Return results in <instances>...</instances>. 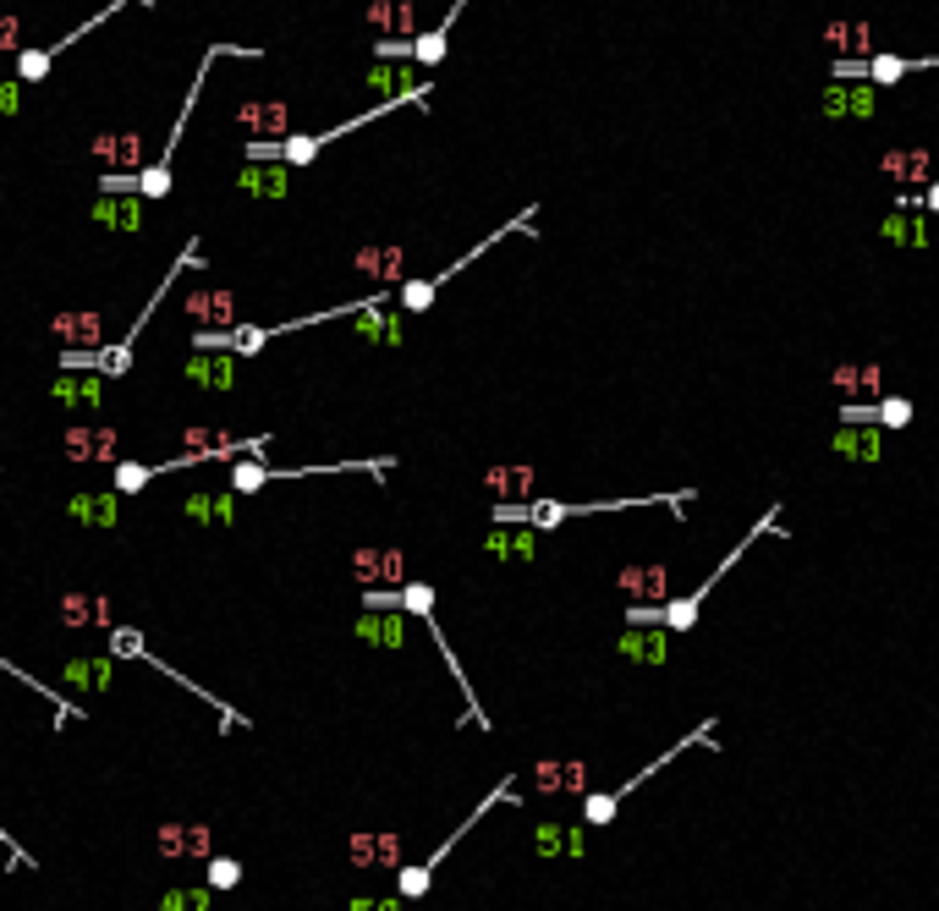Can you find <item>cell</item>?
<instances>
[{
  "mask_svg": "<svg viewBox=\"0 0 939 911\" xmlns=\"http://www.w3.org/2000/svg\"><path fill=\"white\" fill-rule=\"evenodd\" d=\"M534 791H545V796L588 791V769H583V763H556V758H545V763H534Z\"/></svg>",
  "mask_w": 939,
  "mask_h": 911,
  "instance_id": "29",
  "label": "cell"
},
{
  "mask_svg": "<svg viewBox=\"0 0 939 911\" xmlns=\"http://www.w3.org/2000/svg\"><path fill=\"white\" fill-rule=\"evenodd\" d=\"M89 220H94L100 231L133 237V231H144V198H138V193H100V198L89 204Z\"/></svg>",
  "mask_w": 939,
  "mask_h": 911,
  "instance_id": "17",
  "label": "cell"
},
{
  "mask_svg": "<svg viewBox=\"0 0 939 911\" xmlns=\"http://www.w3.org/2000/svg\"><path fill=\"white\" fill-rule=\"evenodd\" d=\"M127 7H154V0H111V7H100V12L89 18V23H78V28H72V34H61L56 45H39V50H18V72H12V78H18V83H39V78H45V72H50V67H56V61H61V56H67L72 45H83V39H89V34L100 28V23H111V18H116V12H127Z\"/></svg>",
  "mask_w": 939,
  "mask_h": 911,
  "instance_id": "4",
  "label": "cell"
},
{
  "mask_svg": "<svg viewBox=\"0 0 939 911\" xmlns=\"http://www.w3.org/2000/svg\"><path fill=\"white\" fill-rule=\"evenodd\" d=\"M616 588L627 593V604H665L671 599V566L665 561H632L616 572Z\"/></svg>",
  "mask_w": 939,
  "mask_h": 911,
  "instance_id": "10",
  "label": "cell"
},
{
  "mask_svg": "<svg viewBox=\"0 0 939 911\" xmlns=\"http://www.w3.org/2000/svg\"><path fill=\"white\" fill-rule=\"evenodd\" d=\"M709 736H714V719H703V725H698L692 736H682V747H698V741H703V747H714ZM682 747L660 752V758H654V763H649V769H643L638 780H627V785H616V791H588V796H583V823H594V829H599V823H610V818L621 812V802H627V796H632V791H638V785H643L649 774H660V769H665L671 758H682Z\"/></svg>",
  "mask_w": 939,
  "mask_h": 911,
  "instance_id": "5",
  "label": "cell"
},
{
  "mask_svg": "<svg viewBox=\"0 0 939 911\" xmlns=\"http://www.w3.org/2000/svg\"><path fill=\"white\" fill-rule=\"evenodd\" d=\"M56 615H61V626H72V632H89V626H116V610H111V599H100V593H61L56 599Z\"/></svg>",
  "mask_w": 939,
  "mask_h": 911,
  "instance_id": "24",
  "label": "cell"
},
{
  "mask_svg": "<svg viewBox=\"0 0 939 911\" xmlns=\"http://www.w3.org/2000/svg\"><path fill=\"white\" fill-rule=\"evenodd\" d=\"M352 911H401V900H374V895H357Z\"/></svg>",
  "mask_w": 939,
  "mask_h": 911,
  "instance_id": "42",
  "label": "cell"
},
{
  "mask_svg": "<svg viewBox=\"0 0 939 911\" xmlns=\"http://www.w3.org/2000/svg\"><path fill=\"white\" fill-rule=\"evenodd\" d=\"M346 851H352V867H363V873H396L401 867V834L396 829H357Z\"/></svg>",
  "mask_w": 939,
  "mask_h": 911,
  "instance_id": "11",
  "label": "cell"
},
{
  "mask_svg": "<svg viewBox=\"0 0 939 911\" xmlns=\"http://www.w3.org/2000/svg\"><path fill=\"white\" fill-rule=\"evenodd\" d=\"M154 851L165 862H209L215 856V834H209V823H160L154 829Z\"/></svg>",
  "mask_w": 939,
  "mask_h": 911,
  "instance_id": "9",
  "label": "cell"
},
{
  "mask_svg": "<svg viewBox=\"0 0 939 911\" xmlns=\"http://www.w3.org/2000/svg\"><path fill=\"white\" fill-rule=\"evenodd\" d=\"M616 654L627 665H665L671 659V632L665 626H627L616 637Z\"/></svg>",
  "mask_w": 939,
  "mask_h": 911,
  "instance_id": "25",
  "label": "cell"
},
{
  "mask_svg": "<svg viewBox=\"0 0 939 911\" xmlns=\"http://www.w3.org/2000/svg\"><path fill=\"white\" fill-rule=\"evenodd\" d=\"M215 906V889H165L160 911H209Z\"/></svg>",
  "mask_w": 939,
  "mask_h": 911,
  "instance_id": "36",
  "label": "cell"
},
{
  "mask_svg": "<svg viewBox=\"0 0 939 911\" xmlns=\"http://www.w3.org/2000/svg\"><path fill=\"white\" fill-rule=\"evenodd\" d=\"M242 884V862L237 856H209V889H237Z\"/></svg>",
  "mask_w": 939,
  "mask_h": 911,
  "instance_id": "38",
  "label": "cell"
},
{
  "mask_svg": "<svg viewBox=\"0 0 939 911\" xmlns=\"http://www.w3.org/2000/svg\"><path fill=\"white\" fill-rule=\"evenodd\" d=\"M534 856H583V829L572 823H534Z\"/></svg>",
  "mask_w": 939,
  "mask_h": 911,
  "instance_id": "32",
  "label": "cell"
},
{
  "mask_svg": "<svg viewBox=\"0 0 939 911\" xmlns=\"http://www.w3.org/2000/svg\"><path fill=\"white\" fill-rule=\"evenodd\" d=\"M934 154L928 149H890L884 160H879V171L884 176H895V182H917V193L934 182V165H928Z\"/></svg>",
  "mask_w": 939,
  "mask_h": 911,
  "instance_id": "30",
  "label": "cell"
},
{
  "mask_svg": "<svg viewBox=\"0 0 939 911\" xmlns=\"http://www.w3.org/2000/svg\"><path fill=\"white\" fill-rule=\"evenodd\" d=\"M428 884H434V873H428V867H396V889H401V900H423V895H428Z\"/></svg>",
  "mask_w": 939,
  "mask_h": 911,
  "instance_id": "37",
  "label": "cell"
},
{
  "mask_svg": "<svg viewBox=\"0 0 939 911\" xmlns=\"http://www.w3.org/2000/svg\"><path fill=\"white\" fill-rule=\"evenodd\" d=\"M187 319H193L198 330H226V324H237L231 291H193V297H187Z\"/></svg>",
  "mask_w": 939,
  "mask_h": 911,
  "instance_id": "31",
  "label": "cell"
},
{
  "mask_svg": "<svg viewBox=\"0 0 939 911\" xmlns=\"http://www.w3.org/2000/svg\"><path fill=\"white\" fill-rule=\"evenodd\" d=\"M912 72H939V56H835L829 61V78L840 83H873V89H895L901 78Z\"/></svg>",
  "mask_w": 939,
  "mask_h": 911,
  "instance_id": "3",
  "label": "cell"
},
{
  "mask_svg": "<svg viewBox=\"0 0 939 911\" xmlns=\"http://www.w3.org/2000/svg\"><path fill=\"white\" fill-rule=\"evenodd\" d=\"M406 621L412 615H401V610H357L352 637L368 643V648H401L406 643Z\"/></svg>",
  "mask_w": 939,
  "mask_h": 911,
  "instance_id": "21",
  "label": "cell"
},
{
  "mask_svg": "<svg viewBox=\"0 0 939 911\" xmlns=\"http://www.w3.org/2000/svg\"><path fill=\"white\" fill-rule=\"evenodd\" d=\"M67 681H72V687H100V692H105V687L116 681V665H111L105 654H89V659H67Z\"/></svg>",
  "mask_w": 939,
  "mask_h": 911,
  "instance_id": "33",
  "label": "cell"
},
{
  "mask_svg": "<svg viewBox=\"0 0 939 911\" xmlns=\"http://www.w3.org/2000/svg\"><path fill=\"white\" fill-rule=\"evenodd\" d=\"M352 330H357V341H368V346H401V313H396L390 302H374V308L352 313Z\"/></svg>",
  "mask_w": 939,
  "mask_h": 911,
  "instance_id": "28",
  "label": "cell"
},
{
  "mask_svg": "<svg viewBox=\"0 0 939 911\" xmlns=\"http://www.w3.org/2000/svg\"><path fill=\"white\" fill-rule=\"evenodd\" d=\"M912 417H917V406H912L906 395H879V401H873V423H879V428H906Z\"/></svg>",
  "mask_w": 939,
  "mask_h": 911,
  "instance_id": "34",
  "label": "cell"
},
{
  "mask_svg": "<svg viewBox=\"0 0 939 911\" xmlns=\"http://www.w3.org/2000/svg\"><path fill=\"white\" fill-rule=\"evenodd\" d=\"M67 517L83 522V528H122V495L116 489H78L67 495Z\"/></svg>",
  "mask_w": 939,
  "mask_h": 911,
  "instance_id": "23",
  "label": "cell"
},
{
  "mask_svg": "<svg viewBox=\"0 0 939 911\" xmlns=\"http://www.w3.org/2000/svg\"><path fill=\"white\" fill-rule=\"evenodd\" d=\"M879 242H890V247H928L934 226H928L923 209H884L879 215Z\"/></svg>",
  "mask_w": 939,
  "mask_h": 911,
  "instance_id": "22",
  "label": "cell"
},
{
  "mask_svg": "<svg viewBox=\"0 0 939 911\" xmlns=\"http://www.w3.org/2000/svg\"><path fill=\"white\" fill-rule=\"evenodd\" d=\"M352 583H357V593L401 588L406 583V555L396 544H363V550H352Z\"/></svg>",
  "mask_w": 939,
  "mask_h": 911,
  "instance_id": "8",
  "label": "cell"
},
{
  "mask_svg": "<svg viewBox=\"0 0 939 911\" xmlns=\"http://www.w3.org/2000/svg\"><path fill=\"white\" fill-rule=\"evenodd\" d=\"M539 473L528 462H501V468H484V495L495 506H523V500H539Z\"/></svg>",
  "mask_w": 939,
  "mask_h": 911,
  "instance_id": "12",
  "label": "cell"
},
{
  "mask_svg": "<svg viewBox=\"0 0 939 911\" xmlns=\"http://www.w3.org/2000/svg\"><path fill=\"white\" fill-rule=\"evenodd\" d=\"M0 50H18V18H0Z\"/></svg>",
  "mask_w": 939,
  "mask_h": 911,
  "instance_id": "43",
  "label": "cell"
},
{
  "mask_svg": "<svg viewBox=\"0 0 939 911\" xmlns=\"http://www.w3.org/2000/svg\"><path fill=\"white\" fill-rule=\"evenodd\" d=\"M291 165H259V160H248V165H237V193L242 198H259V204H280V198H291Z\"/></svg>",
  "mask_w": 939,
  "mask_h": 911,
  "instance_id": "14",
  "label": "cell"
},
{
  "mask_svg": "<svg viewBox=\"0 0 939 911\" xmlns=\"http://www.w3.org/2000/svg\"><path fill=\"white\" fill-rule=\"evenodd\" d=\"M813 111H818L824 122H873V116H879V89H873V83H840V78H829V83L818 89Z\"/></svg>",
  "mask_w": 939,
  "mask_h": 911,
  "instance_id": "7",
  "label": "cell"
},
{
  "mask_svg": "<svg viewBox=\"0 0 939 911\" xmlns=\"http://www.w3.org/2000/svg\"><path fill=\"white\" fill-rule=\"evenodd\" d=\"M176 511L187 522H198V528H231L237 522V495L231 489H193V495H182Z\"/></svg>",
  "mask_w": 939,
  "mask_h": 911,
  "instance_id": "19",
  "label": "cell"
},
{
  "mask_svg": "<svg viewBox=\"0 0 939 911\" xmlns=\"http://www.w3.org/2000/svg\"><path fill=\"white\" fill-rule=\"evenodd\" d=\"M231 434H220V428H182V450H220Z\"/></svg>",
  "mask_w": 939,
  "mask_h": 911,
  "instance_id": "39",
  "label": "cell"
},
{
  "mask_svg": "<svg viewBox=\"0 0 939 911\" xmlns=\"http://www.w3.org/2000/svg\"><path fill=\"white\" fill-rule=\"evenodd\" d=\"M220 56H237V61H259V50H253V45H209V50H204V61H198L193 83H187V100H182V111H176V122H171L165 154H160L154 165H144V171H138V182H133V193H138L144 204H160V198L171 193V182H176V143H182V132H187V116H193V105H198V94H204V78H209V67H215Z\"/></svg>",
  "mask_w": 939,
  "mask_h": 911,
  "instance_id": "1",
  "label": "cell"
},
{
  "mask_svg": "<svg viewBox=\"0 0 939 911\" xmlns=\"http://www.w3.org/2000/svg\"><path fill=\"white\" fill-rule=\"evenodd\" d=\"M100 335H105V319L94 308H67L50 319V341H61V351H94L105 346Z\"/></svg>",
  "mask_w": 939,
  "mask_h": 911,
  "instance_id": "15",
  "label": "cell"
},
{
  "mask_svg": "<svg viewBox=\"0 0 939 911\" xmlns=\"http://www.w3.org/2000/svg\"><path fill=\"white\" fill-rule=\"evenodd\" d=\"M105 384H111V379H100V373H72V368H61V373L50 379V401L67 406V412H100V406H105Z\"/></svg>",
  "mask_w": 939,
  "mask_h": 911,
  "instance_id": "16",
  "label": "cell"
},
{
  "mask_svg": "<svg viewBox=\"0 0 939 911\" xmlns=\"http://www.w3.org/2000/svg\"><path fill=\"white\" fill-rule=\"evenodd\" d=\"M237 122H248V132L264 138V143L291 138V111L280 100H248V105H237Z\"/></svg>",
  "mask_w": 939,
  "mask_h": 911,
  "instance_id": "26",
  "label": "cell"
},
{
  "mask_svg": "<svg viewBox=\"0 0 939 911\" xmlns=\"http://www.w3.org/2000/svg\"><path fill=\"white\" fill-rule=\"evenodd\" d=\"M0 116H23V83L18 78H0Z\"/></svg>",
  "mask_w": 939,
  "mask_h": 911,
  "instance_id": "40",
  "label": "cell"
},
{
  "mask_svg": "<svg viewBox=\"0 0 939 911\" xmlns=\"http://www.w3.org/2000/svg\"><path fill=\"white\" fill-rule=\"evenodd\" d=\"M534 220H539V204L517 209V215H512L506 226H495V231H490L484 242H473V247H467V253H461L456 264H445V269H434V275H417V280H401V286H396V308H401V313H428V302L439 297V286H450V280H456V275H461L467 264H479V258H484V253H490L495 242H506L512 231H534Z\"/></svg>",
  "mask_w": 939,
  "mask_h": 911,
  "instance_id": "2",
  "label": "cell"
},
{
  "mask_svg": "<svg viewBox=\"0 0 939 911\" xmlns=\"http://www.w3.org/2000/svg\"><path fill=\"white\" fill-rule=\"evenodd\" d=\"M61 456L72 468H116L122 462V428L72 423V428H61Z\"/></svg>",
  "mask_w": 939,
  "mask_h": 911,
  "instance_id": "6",
  "label": "cell"
},
{
  "mask_svg": "<svg viewBox=\"0 0 939 911\" xmlns=\"http://www.w3.org/2000/svg\"><path fill=\"white\" fill-rule=\"evenodd\" d=\"M352 269L368 275L374 286H401L406 280V247H357Z\"/></svg>",
  "mask_w": 939,
  "mask_h": 911,
  "instance_id": "27",
  "label": "cell"
},
{
  "mask_svg": "<svg viewBox=\"0 0 939 911\" xmlns=\"http://www.w3.org/2000/svg\"><path fill=\"white\" fill-rule=\"evenodd\" d=\"M824 45H829V50H857V56H862V50H868V23H829V28H824Z\"/></svg>",
  "mask_w": 939,
  "mask_h": 911,
  "instance_id": "35",
  "label": "cell"
},
{
  "mask_svg": "<svg viewBox=\"0 0 939 911\" xmlns=\"http://www.w3.org/2000/svg\"><path fill=\"white\" fill-rule=\"evenodd\" d=\"M829 379H835L846 395H857V390H862V362H835V368H829Z\"/></svg>",
  "mask_w": 939,
  "mask_h": 911,
  "instance_id": "41",
  "label": "cell"
},
{
  "mask_svg": "<svg viewBox=\"0 0 939 911\" xmlns=\"http://www.w3.org/2000/svg\"><path fill=\"white\" fill-rule=\"evenodd\" d=\"M884 434L890 428H851V423H840L835 434H829V456L835 462H862V468H879L884 462Z\"/></svg>",
  "mask_w": 939,
  "mask_h": 911,
  "instance_id": "13",
  "label": "cell"
},
{
  "mask_svg": "<svg viewBox=\"0 0 939 911\" xmlns=\"http://www.w3.org/2000/svg\"><path fill=\"white\" fill-rule=\"evenodd\" d=\"M237 362L231 351H187L182 362V384H198V390H237Z\"/></svg>",
  "mask_w": 939,
  "mask_h": 911,
  "instance_id": "18",
  "label": "cell"
},
{
  "mask_svg": "<svg viewBox=\"0 0 939 911\" xmlns=\"http://www.w3.org/2000/svg\"><path fill=\"white\" fill-rule=\"evenodd\" d=\"M539 539L545 533H534V528H490L484 555L501 561V566H528V561H539Z\"/></svg>",
  "mask_w": 939,
  "mask_h": 911,
  "instance_id": "20",
  "label": "cell"
}]
</instances>
